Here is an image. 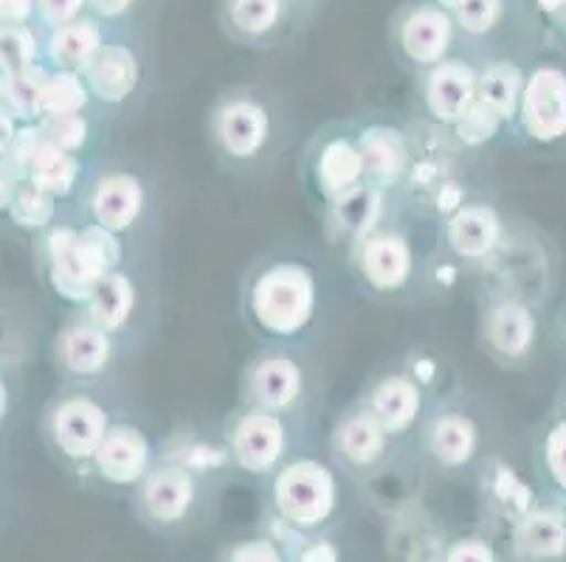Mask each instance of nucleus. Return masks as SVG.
I'll use <instances>...</instances> for the list:
<instances>
[{
    "instance_id": "nucleus-1",
    "label": "nucleus",
    "mask_w": 566,
    "mask_h": 562,
    "mask_svg": "<svg viewBox=\"0 0 566 562\" xmlns=\"http://www.w3.org/2000/svg\"><path fill=\"white\" fill-rule=\"evenodd\" d=\"M38 259L51 290L82 309L102 278L118 271L122 242L96 223L82 229L54 223L38 234Z\"/></svg>"
},
{
    "instance_id": "nucleus-2",
    "label": "nucleus",
    "mask_w": 566,
    "mask_h": 562,
    "mask_svg": "<svg viewBox=\"0 0 566 562\" xmlns=\"http://www.w3.org/2000/svg\"><path fill=\"white\" fill-rule=\"evenodd\" d=\"M249 321L268 338H296L311 327L318 307V285L300 259H274L256 267L243 293Z\"/></svg>"
},
{
    "instance_id": "nucleus-3",
    "label": "nucleus",
    "mask_w": 566,
    "mask_h": 562,
    "mask_svg": "<svg viewBox=\"0 0 566 562\" xmlns=\"http://www.w3.org/2000/svg\"><path fill=\"white\" fill-rule=\"evenodd\" d=\"M111 425V414L102 409V402L85 391L56 394L43 409V420H40L43 439L56 456L71 464L94 462Z\"/></svg>"
},
{
    "instance_id": "nucleus-4",
    "label": "nucleus",
    "mask_w": 566,
    "mask_h": 562,
    "mask_svg": "<svg viewBox=\"0 0 566 562\" xmlns=\"http://www.w3.org/2000/svg\"><path fill=\"white\" fill-rule=\"evenodd\" d=\"M274 507L293 529H316L338 507V481L327 464L316 458H293L276 470Z\"/></svg>"
},
{
    "instance_id": "nucleus-5",
    "label": "nucleus",
    "mask_w": 566,
    "mask_h": 562,
    "mask_svg": "<svg viewBox=\"0 0 566 562\" xmlns=\"http://www.w3.org/2000/svg\"><path fill=\"white\" fill-rule=\"evenodd\" d=\"M231 462L251 476H268L282 467L287 453V427L282 414L243 405L226 427Z\"/></svg>"
},
{
    "instance_id": "nucleus-6",
    "label": "nucleus",
    "mask_w": 566,
    "mask_h": 562,
    "mask_svg": "<svg viewBox=\"0 0 566 562\" xmlns=\"http://www.w3.org/2000/svg\"><path fill=\"white\" fill-rule=\"evenodd\" d=\"M209 136L229 161H254L271 141V113L249 93H229L212 107Z\"/></svg>"
},
{
    "instance_id": "nucleus-7",
    "label": "nucleus",
    "mask_w": 566,
    "mask_h": 562,
    "mask_svg": "<svg viewBox=\"0 0 566 562\" xmlns=\"http://www.w3.org/2000/svg\"><path fill=\"white\" fill-rule=\"evenodd\" d=\"M454 38V14L449 9L437 7L434 0L400 9L392 23V40L400 54L426 71L449 60Z\"/></svg>"
},
{
    "instance_id": "nucleus-8",
    "label": "nucleus",
    "mask_w": 566,
    "mask_h": 562,
    "mask_svg": "<svg viewBox=\"0 0 566 562\" xmlns=\"http://www.w3.org/2000/svg\"><path fill=\"white\" fill-rule=\"evenodd\" d=\"M518 127L535 144H558L566 138V71L542 65L527 74L518 102Z\"/></svg>"
},
{
    "instance_id": "nucleus-9",
    "label": "nucleus",
    "mask_w": 566,
    "mask_h": 562,
    "mask_svg": "<svg viewBox=\"0 0 566 562\" xmlns=\"http://www.w3.org/2000/svg\"><path fill=\"white\" fill-rule=\"evenodd\" d=\"M482 347L504 369H518L538 347V316L522 298H502L482 312Z\"/></svg>"
},
{
    "instance_id": "nucleus-10",
    "label": "nucleus",
    "mask_w": 566,
    "mask_h": 562,
    "mask_svg": "<svg viewBox=\"0 0 566 562\" xmlns=\"http://www.w3.org/2000/svg\"><path fill=\"white\" fill-rule=\"evenodd\" d=\"M116 343L107 329L94 324L85 312H76L65 327L56 332L51 360L63 378L96 380L113 365Z\"/></svg>"
},
{
    "instance_id": "nucleus-11",
    "label": "nucleus",
    "mask_w": 566,
    "mask_h": 562,
    "mask_svg": "<svg viewBox=\"0 0 566 562\" xmlns=\"http://www.w3.org/2000/svg\"><path fill=\"white\" fill-rule=\"evenodd\" d=\"M355 267L373 290H403L415 273V251L400 231L378 229L355 240Z\"/></svg>"
},
{
    "instance_id": "nucleus-12",
    "label": "nucleus",
    "mask_w": 566,
    "mask_h": 562,
    "mask_svg": "<svg viewBox=\"0 0 566 562\" xmlns=\"http://www.w3.org/2000/svg\"><path fill=\"white\" fill-rule=\"evenodd\" d=\"M243 394L245 405L287 414L305 394V371L291 354L265 352L245 371Z\"/></svg>"
},
{
    "instance_id": "nucleus-13",
    "label": "nucleus",
    "mask_w": 566,
    "mask_h": 562,
    "mask_svg": "<svg viewBox=\"0 0 566 562\" xmlns=\"http://www.w3.org/2000/svg\"><path fill=\"white\" fill-rule=\"evenodd\" d=\"M198 503V478L184 464H158L138 484V507L156 526H178Z\"/></svg>"
},
{
    "instance_id": "nucleus-14",
    "label": "nucleus",
    "mask_w": 566,
    "mask_h": 562,
    "mask_svg": "<svg viewBox=\"0 0 566 562\" xmlns=\"http://www.w3.org/2000/svg\"><path fill=\"white\" fill-rule=\"evenodd\" d=\"M96 476L116 487H138L153 470V445L142 427L113 422L91 462Z\"/></svg>"
},
{
    "instance_id": "nucleus-15",
    "label": "nucleus",
    "mask_w": 566,
    "mask_h": 562,
    "mask_svg": "<svg viewBox=\"0 0 566 562\" xmlns=\"http://www.w3.org/2000/svg\"><path fill=\"white\" fill-rule=\"evenodd\" d=\"M144 203H147V192H144L142 178L122 169L99 174L85 192V211L91 223L113 234L130 231L142 216Z\"/></svg>"
},
{
    "instance_id": "nucleus-16",
    "label": "nucleus",
    "mask_w": 566,
    "mask_h": 562,
    "mask_svg": "<svg viewBox=\"0 0 566 562\" xmlns=\"http://www.w3.org/2000/svg\"><path fill=\"white\" fill-rule=\"evenodd\" d=\"M476 82L480 74L471 62L460 60V56H449L446 62L426 71L423 76V102L426 110L442 124L454 127L468 107L476 102Z\"/></svg>"
},
{
    "instance_id": "nucleus-17",
    "label": "nucleus",
    "mask_w": 566,
    "mask_h": 562,
    "mask_svg": "<svg viewBox=\"0 0 566 562\" xmlns=\"http://www.w3.org/2000/svg\"><path fill=\"white\" fill-rule=\"evenodd\" d=\"M311 174L322 198L331 205L347 198L355 189H361L367 183V169H364L358 141L336 136L318 144L316 152H313Z\"/></svg>"
},
{
    "instance_id": "nucleus-18",
    "label": "nucleus",
    "mask_w": 566,
    "mask_h": 562,
    "mask_svg": "<svg viewBox=\"0 0 566 562\" xmlns=\"http://www.w3.org/2000/svg\"><path fill=\"white\" fill-rule=\"evenodd\" d=\"M364 405L389 436H403L423 414V389L409 371H392L369 389Z\"/></svg>"
},
{
    "instance_id": "nucleus-19",
    "label": "nucleus",
    "mask_w": 566,
    "mask_h": 562,
    "mask_svg": "<svg viewBox=\"0 0 566 562\" xmlns=\"http://www.w3.org/2000/svg\"><path fill=\"white\" fill-rule=\"evenodd\" d=\"M358 149H361L364 169H367V183L384 189H392L409 174L411 152L409 138L395 124H369L358 132Z\"/></svg>"
},
{
    "instance_id": "nucleus-20",
    "label": "nucleus",
    "mask_w": 566,
    "mask_h": 562,
    "mask_svg": "<svg viewBox=\"0 0 566 562\" xmlns=\"http://www.w3.org/2000/svg\"><path fill=\"white\" fill-rule=\"evenodd\" d=\"M446 242L457 259L482 262L496 254L502 242V220L488 203L460 205L446 220Z\"/></svg>"
},
{
    "instance_id": "nucleus-21",
    "label": "nucleus",
    "mask_w": 566,
    "mask_h": 562,
    "mask_svg": "<svg viewBox=\"0 0 566 562\" xmlns=\"http://www.w3.org/2000/svg\"><path fill=\"white\" fill-rule=\"evenodd\" d=\"M423 447L446 470H462L480 453V427L460 411H442L423 427Z\"/></svg>"
},
{
    "instance_id": "nucleus-22",
    "label": "nucleus",
    "mask_w": 566,
    "mask_h": 562,
    "mask_svg": "<svg viewBox=\"0 0 566 562\" xmlns=\"http://www.w3.org/2000/svg\"><path fill=\"white\" fill-rule=\"evenodd\" d=\"M82 76H85L96 102H102V105H122L125 99H130V93L138 87L142 65H138V56L127 45L105 43L96 51L94 60L87 62Z\"/></svg>"
},
{
    "instance_id": "nucleus-23",
    "label": "nucleus",
    "mask_w": 566,
    "mask_h": 562,
    "mask_svg": "<svg viewBox=\"0 0 566 562\" xmlns=\"http://www.w3.org/2000/svg\"><path fill=\"white\" fill-rule=\"evenodd\" d=\"M513 551L522 562H558L566 556L564 509L533 507L513 520Z\"/></svg>"
},
{
    "instance_id": "nucleus-24",
    "label": "nucleus",
    "mask_w": 566,
    "mask_h": 562,
    "mask_svg": "<svg viewBox=\"0 0 566 562\" xmlns=\"http://www.w3.org/2000/svg\"><path fill=\"white\" fill-rule=\"evenodd\" d=\"M105 45L102 20L87 12L74 23L45 31V65L54 71H85L96 51Z\"/></svg>"
},
{
    "instance_id": "nucleus-25",
    "label": "nucleus",
    "mask_w": 566,
    "mask_h": 562,
    "mask_svg": "<svg viewBox=\"0 0 566 562\" xmlns=\"http://www.w3.org/2000/svg\"><path fill=\"white\" fill-rule=\"evenodd\" d=\"M389 439L392 436L369 414L367 405H361V409H355L347 416H342V422L333 431V450L349 467L367 470V467H375L386 456Z\"/></svg>"
},
{
    "instance_id": "nucleus-26",
    "label": "nucleus",
    "mask_w": 566,
    "mask_h": 562,
    "mask_svg": "<svg viewBox=\"0 0 566 562\" xmlns=\"http://www.w3.org/2000/svg\"><path fill=\"white\" fill-rule=\"evenodd\" d=\"M136 301L138 290L133 285V278L122 271H113L111 276H105L96 285L94 296L87 298V304L80 312H85L91 321L99 324L111 335H116L130 324L133 312H136Z\"/></svg>"
},
{
    "instance_id": "nucleus-27",
    "label": "nucleus",
    "mask_w": 566,
    "mask_h": 562,
    "mask_svg": "<svg viewBox=\"0 0 566 562\" xmlns=\"http://www.w3.org/2000/svg\"><path fill=\"white\" fill-rule=\"evenodd\" d=\"M291 0H223V23L237 40L271 38L285 23Z\"/></svg>"
},
{
    "instance_id": "nucleus-28",
    "label": "nucleus",
    "mask_w": 566,
    "mask_h": 562,
    "mask_svg": "<svg viewBox=\"0 0 566 562\" xmlns=\"http://www.w3.org/2000/svg\"><path fill=\"white\" fill-rule=\"evenodd\" d=\"M94 102V93L87 87L85 76L80 71H54L45 76L43 87L38 93L34 105V124L49 121V118L71 116V113H85V107Z\"/></svg>"
},
{
    "instance_id": "nucleus-29",
    "label": "nucleus",
    "mask_w": 566,
    "mask_h": 562,
    "mask_svg": "<svg viewBox=\"0 0 566 562\" xmlns=\"http://www.w3.org/2000/svg\"><path fill=\"white\" fill-rule=\"evenodd\" d=\"M524 79H527V74L518 68L516 62H491V65L480 74V82H476V99L485 107H491L504 124L516 121Z\"/></svg>"
},
{
    "instance_id": "nucleus-30",
    "label": "nucleus",
    "mask_w": 566,
    "mask_h": 562,
    "mask_svg": "<svg viewBox=\"0 0 566 562\" xmlns=\"http://www.w3.org/2000/svg\"><path fill=\"white\" fill-rule=\"evenodd\" d=\"M82 178V161L80 155H71L65 149L54 147V144L43 141L38 155L32 158L29 169H25L23 180H32L40 189L56 200H69L76 192Z\"/></svg>"
},
{
    "instance_id": "nucleus-31",
    "label": "nucleus",
    "mask_w": 566,
    "mask_h": 562,
    "mask_svg": "<svg viewBox=\"0 0 566 562\" xmlns=\"http://www.w3.org/2000/svg\"><path fill=\"white\" fill-rule=\"evenodd\" d=\"M331 209L338 229L353 236V240H361V236L378 231L380 211H384V192H380L378 185L364 183L361 189L349 192L347 198L333 203Z\"/></svg>"
},
{
    "instance_id": "nucleus-32",
    "label": "nucleus",
    "mask_w": 566,
    "mask_h": 562,
    "mask_svg": "<svg viewBox=\"0 0 566 562\" xmlns=\"http://www.w3.org/2000/svg\"><path fill=\"white\" fill-rule=\"evenodd\" d=\"M45 62V34L38 23L0 25V71L20 74Z\"/></svg>"
},
{
    "instance_id": "nucleus-33",
    "label": "nucleus",
    "mask_w": 566,
    "mask_h": 562,
    "mask_svg": "<svg viewBox=\"0 0 566 562\" xmlns=\"http://www.w3.org/2000/svg\"><path fill=\"white\" fill-rule=\"evenodd\" d=\"M56 203L60 200L51 198L45 189H40L32 180H20L18 189L12 194V203H9L7 216L18 225L20 231H29V234H43L45 229L54 225L56 216Z\"/></svg>"
},
{
    "instance_id": "nucleus-34",
    "label": "nucleus",
    "mask_w": 566,
    "mask_h": 562,
    "mask_svg": "<svg viewBox=\"0 0 566 562\" xmlns=\"http://www.w3.org/2000/svg\"><path fill=\"white\" fill-rule=\"evenodd\" d=\"M538 458H542L544 476L566 498V420H555L544 431L542 445H538Z\"/></svg>"
},
{
    "instance_id": "nucleus-35",
    "label": "nucleus",
    "mask_w": 566,
    "mask_h": 562,
    "mask_svg": "<svg viewBox=\"0 0 566 562\" xmlns=\"http://www.w3.org/2000/svg\"><path fill=\"white\" fill-rule=\"evenodd\" d=\"M491 489H493V498L502 503V509L511 515L513 520H518L524 512L538 507V503H535L533 489H530L527 484L516 476V470H511V467H496Z\"/></svg>"
},
{
    "instance_id": "nucleus-36",
    "label": "nucleus",
    "mask_w": 566,
    "mask_h": 562,
    "mask_svg": "<svg viewBox=\"0 0 566 562\" xmlns=\"http://www.w3.org/2000/svg\"><path fill=\"white\" fill-rule=\"evenodd\" d=\"M451 14H454L457 31L471 34V38H485L502 23L504 0H465Z\"/></svg>"
},
{
    "instance_id": "nucleus-37",
    "label": "nucleus",
    "mask_w": 566,
    "mask_h": 562,
    "mask_svg": "<svg viewBox=\"0 0 566 562\" xmlns=\"http://www.w3.org/2000/svg\"><path fill=\"white\" fill-rule=\"evenodd\" d=\"M38 124L43 127L45 141L71 155H80L91 141V121L85 118V113H71V116L49 118V121Z\"/></svg>"
},
{
    "instance_id": "nucleus-38",
    "label": "nucleus",
    "mask_w": 566,
    "mask_h": 562,
    "mask_svg": "<svg viewBox=\"0 0 566 562\" xmlns=\"http://www.w3.org/2000/svg\"><path fill=\"white\" fill-rule=\"evenodd\" d=\"M502 124L504 121L491 110V107H485L480 99H476L471 107H468L465 116L454 124V132L462 144H468V147H482V144L496 138Z\"/></svg>"
},
{
    "instance_id": "nucleus-39",
    "label": "nucleus",
    "mask_w": 566,
    "mask_h": 562,
    "mask_svg": "<svg viewBox=\"0 0 566 562\" xmlns=\"http://www.w3.org/2000/svg\"><path fill=\"white\" fill-rule=\"evenodd\" d=\"M87 14V0H38V25L43 31L60 29Z\"/></svg>"
},
{
    "instance_id": "nucleus-40",
    "label": "nucleus",
    "mask_w": 566,
    "mask_h": 562,
    "mask_svg": "<svg viewBox=\"0 0 566 562\" xmlns=\"http://www.w3.org/2000/svg\"><path fill=\"white\" fill-rule=\"evenodd\" d=\"M442 562H499V556L485 538H460L451 543Z\"/></svg>"
},
{
    "instance_id": "nucleus-41",
    "label": "nucleus",
    "mask_w": 566,
    "mask_h": 562,
    "mask_svg": "<svg viewBox=\"0 0 566 562\" xmlns=\"http://www.w3.org/2000/svg\"><path fill=\"white\" fill-rule=\"evenodd\" d=\"M226 562H285L282 560L280 545L271 543L265 538L256 540H243V543H237L234 549L229 551V560Z\"/></svg>"
},
{
    "instance_id": "nucleus-42",
    "label": "nucleus",
    "mask_w": 566,
    "mask_h": 562,
    "mask_svg": "<svg viewBox=\"0 0 566 562\" xmlns=\"http://www.w3.org/2000/svg\"><path fill=\"white\" fill-rule=\"evenodd\" d=\"M38 23V0H0V25Z\"/></svg>"
},
{
    "instance_id": "nucleus-43",
    "label": "nucleus",
    "mask_w": 566,
    "mask_h": 562,
    "mask_svg": "<svg viewBox=\"0 0 566 562\" xmlns=\"http://www.w3.org/2000/svg\"><path fill=\"white\" fill-rule=\"evenodd\" d=\"M20 180L23 178L18 174L14 163L9 161V152H3V149H0V214H7L9 203H12V194H14V189H18Z\"/></svg>"
},
{
    "instance_id": "nucleus-44",
    "label": "nucleus",
    "mask_w": 566,
    "mask_h": 562,
    "mask_svg": "<svg viewBox=\"0 0 566 562\" xmlns=\"http://www.w3.org/2000/svg\"><path fill=\"white\" fill-rule=\"evenodd\" d=\"M133 7H136V0H87V12L99 20L125 18Z\"/></svg>"
},
{
    "instance_id": "nucleus-45",
    "label": "nucleus",
    "mask_w": 566,
    "mask_h": 562,
    "mask_svg": "<svg viewBox=\"0 0 566 562\" xmlns=\"http://www.w3.org/2000/svg\"><path fill=\"white\" fill-rule=\"evenodd\" d=\"M300 562H342V554L331 540H313V543L302 545Z\"/></svg>"
},
{
    "instance_id": "nucleus-46",
    "label": "nucleus",
    "mask_w": 566,
    "mask_h": 562,
    "mask_svg": "<svg viewBox=\"0 0 566 562\" xmlns=\"http://www.w3.org/2000/svg\"><path fill=\"white\" fill-rule=\"evenodd\" d=\"M20 127H23V124H20L7 107L0 105V149H3V152H9V147H12L14 138H18Z\"/></svg>"
},
{
    "instance_id": "nucleus-47",
    "label": "nucleus",
    "mask_w": 566,
    "mask_h": 562,
    "mask_svg": "<svg viewBox=\"0 0 566 562\" xmlns=\"http://www.w3.org/2000/svg\"><path fill=\"white\" fill-rule=\"evenodd\" d=\"M12 405H14L12 383H9V374L3 371V365H0V431H3V425H7L9 416H12Z\"/></svg>"
},
{
    "instance_id": "nucleus-48",
    "label": "nucleus",
    "mask_w": 566,
    "mask_h": 562,
    "mask_svg": "<svg viewBox=\"0 0 566 562\" xmlns=\"http://www.w3.org/2000/svg\"><path fill=\"white\" fill-rule=\"evenodd\" d=\"M542 12H547L549 18H564L566 14V0H535Z\"/></svg>"
},
{
    "instance_id": "nucleus-49",
    "label": "nucleus",
    "mask_w": 566,
    "mask_h": 562,
    "mask_svg": "<svg viewBox=\"0 0 566 562\" xmlns=\"http://www.w3.org/2000/svg\"><path fill=\"white\" fill-rule=\"evenodd\" d=\"M434 3L442 9H449V12H454V9H460L465 0H434Z\"/></svg>"
},
{
    "instance_id": "nucleus-50",
    "label": "nucleus",
    "mask_w": 566,
    "mask_h": 562,
    "mask_svg": "<svg viewBox=\"0 0 566 562\" xmlns=\"http://www.w3.org/2000/svg\"><path fill=\"white\" fill-rule=\"evenodd\" d=\"M3 79H7V74H3V71H0V93H3Z\"/></svg>"
},
{
    "instance_id": "nucleus-51",
    "label": "nucleus",
    "mask_w": 566,
    "mask_h": 562,
    "mask_svg": "<svg viewBox=\"0 0 566 562\" xmlns=\"http://www.w3.org/2000/svg\"><path fill=\"white\" fill-rule=\"evenodd\" d=\"M564 420H566V394H564Z\"/></svg>"
},
{
    "instance_id": "nucleus-52",
    "label": "nucleus",
    "mask_w": 566,
    "mask_h": 562,
    "mask_svg": "<svg viewBox=\"0 0 566 562\" xmlns=\"http://www.w3.org/2000/svg\"><path fill=\"white\" fill-rule=\"evenodd\" d=\"M560 23H564V31H566V14H564V18H560Z\"/></svg>"
},
{
    "instance_id": "nucleus-53",
    "label": "nucleus",
    "mask_w": 566,
    "mask_h": 562,
    "mask_svg": "<svg viewBox=\"0 0 566 562\" xmlns=\"http://www.w3.org/2000/svg\"><path fill=\"white\" fill-rule=\"evenodd\" d=\"M564 338H566V321H564Z\"/></svg>"
},
{
    "instance_id": "nucleus-54",
    "label": "nucleus",
    "mask_w": 566,
    "mask_h": 562,
    "mask_svg": "<svg viewBox=\"0 0 566 562\" xmlns=\"http://www.w3.org/2000/svg\"><path fill=\"white\" fill-rule=\"evenodd\" d=\"M564 518H566V509H564Z\"/></svg>"
}]
</instances>
